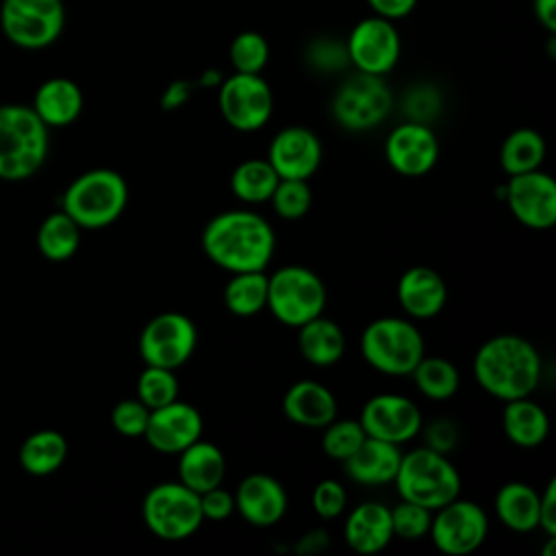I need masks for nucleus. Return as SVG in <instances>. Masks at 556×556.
<instances>
[{
	"label": "nucleus",
	"instance_id": "1",
	"mask_svg": "<svg viewBox=\"0 0 556 556\" xmlns=\"http://www.w3.org/2000/svg\"><path fill=\"white\" fill-rule=\"evenodd\" d=\"M200 245L211 263L230 274L265 271L276 252V232L261 213L235 208L206 222Z\"/></svg>",
	"mask_w": 556,
	"mask_h": 556
},
{
	"label": "nucleus",
	"instance_id": "2",
	"mask_svg": "<svg viewBox=\"0 0 556 556\" xmlns=\"http://www.w3.org/2000/svg\"><path fill=\"white\" fill-rule=\"evenodd\" d=\"M541 354L519 334H495L473 356V378L482 391L508 402L530 397L541 380Z\"/></svg>",
	"mask_w": 556,
	"mask_h": 556
},
{
	"label": "nucleus",
	"instance_id": "3",
	"mask_svg": "<svg viewBox=\"0 0 556 556\" xmlns=\"http://www.w3.org/2000/svg\"><path fill=\"white\" fill-rule=\"evenodd\" d=\"M48 126L33 106H0V178L26 180L39 172L48 156Z\"/></svg>",
	"mask_w": 556,
	"mask_h": 556
},
{
	"label": "nucleus",
	"instance_id": "4",
	"mask_svg": "<svg viewBox=\"0 0 556 556\" xmlns=\"http://www.w3.org/2000/svg\"><path fill=\"white\" fill-rule=\"evenodd\" d=\"M393 484L400 493V500L437 510L458 497L460 473L447 454L426 445L406 454L402 452Z\"/></svg>",
	"mask_w": 556,
	"mask_h": 556
},
{
	"label": "nucleus",
	"instance_id": "5",
	"mask_svg": "<svg viewBox=\"0 0 556 556\" xmlns=\"http://www.w3.org/2000/svg\"><path fill=\"white\" fill-rule=\"evenodd\" d=\"M128 202L124 176L109 167L80 174L63 193V211L85 230H100L119 219Z\"/></svg>",
	"mask_w": 556,
	"mask_h": 556
},
{
	"label": "nucleus",
	"instance_id": "6",
	"mask_svg": "<svg viewBox=\"0 0 556 556\" xmlns=\"http://www.w3.org/2000/svg\"><path fill=\"white\" fill-rule=\"evenodd\" d=\"M424 337L410 319L378 317L361 334L365 363L387 376H410L424 356Z\"/></svg>",
	"mask_w": 556,
	"mask_h": 556
},
{
	"label": "nucleus",
	"instance_id": "7",
	"mask_svg": "<svg viewBox=\"0 0 556 556\" xmlns=\"http://www.w3.org/2000/svg\"><path fill=\"white\" fill-rule=\"evenodd\" d=\"M326 300V285L304 265H285L267 276L265 308L285 326L298 328L324 315Z\"/></svg>",
	"mask_w": 556,
	"mask_h": 556
},
{
	"label": "nucleus",
	"instance_id": "8",
	"mask_svg": "<svg viewBox=\"0 0 556 556\" xmlns=\"http://www.w3.org/2000/svg\"><path fill=\"white\" fill-rule=\"evenodd\" d=\"M141 517L146 528L163 541L189 539L204 521L200 495L178 480L154 484L141 502Z\"/></svg>",
	"mask_w": 556,
	"mask_h": 556
},
{
	"label": "nucleus",
	"instance_id": "9",
	"mask_svg": "<svg viewBox=\"0 0 556 556\" xmlns=\"http://www.w3.org/2000/svg\"><path fill=\"white\" fill-rule=\"evenodd\" d=\"M393 109V91L384 76L365 72L350 74L334 91L330 111L334 122L350 132L376 128Z\"/></svg>",
	"mask_w": 556,
	"mask_h": 556
},
{
	"label": "nucleus",
	"instance_id": "10",
	"mask_svg": "<svg viewBox=\"0 0 556 556\" xmlns=\"http://www.w3.org/2000/svg\"><path fill=\"white\" fill-rule=\"evenodd\" d=\"M63 26V0H0V28L17 48H48L61 37Z\"/></svg>",
	"mask_w": 556,
	"mask_h": 556
},
{
	"label": "nucleus",
	"instance_id": "11",
	"mask_svg": "<svg viewBox=\"0 0 556 556\" xmlns=\"http://www.w3.org/2000/svg\"><path fill=\"white\" fill-rule=\"evenodd\" d=\"M217 109L239 132L261 130L274 113V93L261 74L232 72L217 87Z\"/></svg>",
	"mask_w": 556,
	"mask_h": 556
},
{
	"label": "nucleus",
	"instance_id": "12",
	"mask_svg": "<svg viewBox=\"0 0 556 556\" xmlns=\"http://www.w3.org/2000/svg\"><path fill=\"white\" fill-rule=\"evenodd\" d=\"M198 330L185 313L167 311L154 315L139 334V354L146 365L178 369L195 352Z\"/></svg>",
	"mask_w": 556,
	"mask_h": 556
},
{
	"label": "nucleus",
	"instance_id": "13",
	"mask_svg": "<svg viewBox=\"0 0 556 556\" xmlns=\"http://www.w3.org/2000/svg\"><path fill=\"white\" fill-rule=\"evenodd\" d=\"M345 48L356 72L387 76L400 61L402 37L395 22L371 13L350 28Z\"/></svg>",
	"mask_w": 556,
	"mask_h": 556
},
{
	"label": "nucleus",
	"instance_id": "14",
	"mask_svg": "<svg viewBox=\"0 0 556 556\" xmlns=\"http://www.w3.org/2000/svg\"><path fill=\"white\" fill-rule=\"evenodd\" d=\"M432 513L428 536L434 547L447 556L476 552L489 534V517L484 508L471 500L454 497Z\"/></svg>",
	"mask_w": 556,
	"mask_h": 556
},
{
	"label": "nucleus",
	"instance_id": "15",
	"mask_svg": "<svg viewBox=\"0 0 556 556\" xmlns=\"http://www.w3.org/2000/svg\"><path fill=\"white\" fill-rule=\"evenodd\" d=\"M513 217L530 230H549L556 224V182L539 169L508 176L504 187Z\"/></svg>",
	"mask_w": 556,
	"mask_h": 556
},
{
	"label": "nucleus",
	"instance_id": "16",
	"mask_svg": "<svg viewBox=\"0 0 556 556\" xmlns=\"http://www.w3.org/2000/svg\"><path fill=\"white\" fill-rule=\"evenodd\" d=\"M367 437L402 445L421 430L419 406L400 393H378L369 397L358 417Z\"/></svg>",
	"mask_w": 556,
	"mask_h": 556
},
{
	"label": "nucleus",
	"instance_id": "17",
	"mask_svg": "<svg viewBox=\"0 0 556 556\" xmlns=\"http://www.w3.org/2000/svg\"><path fill=\"white\" fill-rule=\"evenodd\" d=\"M384 156L391 169L406 178L428 174L439 161V139L430 124L402 122L384 139Z\"/></svg>",
	"mask_w": 556,
	"mask_h": 556
},
{
	"label": "nucleus",
	"instance_id": "18",
	"mask_svg": "<svg viewBox=\"0 0 556 556\" xmlns=\"http://www.w3.org/2000/svg\"><path fill=\"white\" fill-rule=\"evenodd\" d=\"M202 428L200 410L189 402L174 400L150 410L143 439L161 454H178L202 437Z\"/></svg>",
	"mask_w": 556,
	"mask_h": 556
},
{
	"label": "nucleus",
	"instance_id": "19",
	"mask_svg": "<svg viewBox=\"0 0 556 556\" xmlns=\"http://www.w3.org/2000/svg\"><path fill=\"white\" fill-rule=\"evenodd\" d=\"M267 161L278 178L308 180L321 163V141L306 126H287L269 141Z\"/></svg>",
	"mask_w": 556,
	"mask_h": 556
},
{
	"label": "nucleus",
	"instance_id": "20",
	"mask_svg": "<svg viewBox=\"0 0 556 556\" xmlns=\"http://www.w3.org/2000/svg\"><path fill=\"white\" fill-rule=\"evenodd\" d=\"M235 495V510L254 528H271L287 513L285 486L267 473H250L239 484Z\"/></svg>",
	"mask_w": 556,
	"mask_h": 556
},
{
	"label": "nucleus",
	"instance_id": "21",
	"mask_svg": "<svg viewBox=\"0 0 556 556\" xmlns=\"http://www.w3.org/2000/svg\"><path fill=\"white\" fill-rule=\"evenodd\" d=\"M397 302L410 319H432L447 302L445 280L432 267H408L397 280Z\"/></svg>",
	"mask_w": 556,
	"mask_h": 556
},
{
	"label": "nucleus",
	"instance_id": "22",
	"mask_svg": "<svg viewBox=\"0 0 556 556\" xmlns=\"http://www.w3.org/2000/svg\"><path fill=\"white\" fill-rule=\"evenodd\" d=\"M343 539L348 547L361 556L382 552L391 539V508L380 502H363L354 506L343 523Z\"/></svg>",
	"mask_w": 556,
	"mask_h": 556
},
{
	"label": "nucleus",
	"instance_id": "23",
	"mask_svg": "<svg viewBox=\"0 0 556 556\" xmlns=\"http://www.w3.org/2000/svg\"><path fill=\"white\" fill-rule=\"evenodd\" d=\"M282 413L291 424L324 428L337 417V397L326 384L304 378L287 389L282 397Z\"/></svg>",
	"mask_w": 556,
	"mask_h": 556
},
{
	"label": "nucleus",
	"instance_id": "24",
	"mask_svg": "<svg viewBox=\"0 0 556 556\" xmlns=\"http://www.w3.org/2000/svg\"><path fill=\"white\" fill-rule=\"evenodd\" d=\"M402 460V450L395 443L365 437L352 456L343 460L345 473L352 482L378 486L393 482Z\"/></svg>",
	"mask_w": 556,
	"mask_h": 556
},
{
	"label": "nucleus",
	"instance_id": "25",
	"mask_svg": "<svg viewBox=\"0 0 556 556\" xmlns=\"http://www.w3.org/2000/svg\"><path fill=\"white\" fill-rule=\"evenodd\" d=\"M226 478V456L211 441H193L178 452V482L195 491L198 495L215 489Z\"/></svg>",
	"mask_w": 556,
	"mask_h": 556
},
{
	"label": "nucleus",
	"instance_id": "26",
	"mask_svg": "<svg viewBox=\"0 0 556 556\" xmlns=\"http://www.w3.org/2000/svg\"><path fill=\"white\" fill-rule=\"evenodd\" d=\"M33 111L48 128L70 126L83 111V91L70 78H48L35 91Z\"/></svg>",
	"mask_w": 556,
	"mask_h": 556
},
{
	"label": "nucleus",
	"instance_id": "27",
	"mask_svg": "<svg viewBox=\"0 0 556 556\" xmlns=\"http://www.w3.org/2000/svg\"><path fill=\"white\" fill-rule=\"evenodd\" d=\"M298 348L304 361L315 367H330L345 352V334L341 326L324 315L298 326Z\"/></svg>",
	"mask_w": 556,
	"mask_h": 556
},
{
	"label": "nucleus",
	"instance_id": "28",
	"mask_svg": "<svg viewBox=\"0 0 556 556\" xmlns=\"http://www.w3.org/2000/svg\"><path fill=\"white\" fill-rule=\"evenodd\" d=\"M502 428L510 443L519 447H536L547 439L549 419L543 406L530 397L504 402Z\"/></svg>",
	"mask_w": 556,
	"mask_h": 556
},
{
	"label": "nucleus",
	"instance_id": "29",
	"mask_svg": "<svg viewBox=\"0 0 556 556\" xmlns=\"http://www.w3.org/2000/svg\"><path fill=\"white\" fill-rule=\"evenodd\" d=\"M495 515L513 532H532L539 528V491L526 482L513 480L495 493Z\"/></svg>",
	"mask_w": 556,
	"mask_h": 556
},
{
	"label": "nucleus",
	"instance_id": "30",
	"mask_svg": "<svg viewBox=\"0 0 556 556\" xmlns=\"http://www.w3.org/2000/svg\"><path fill=\"white\" fill-rule=\"evenodd\" d=\"M67 456V441L56 430H37L20 447V465L33 476L54 473Z\"/></svg>",
	"mask_w": 556,
	"mask_h": 556
},
{
	"label": "nucleus",
	"instance_id": "31",
	"mask_svg": "<svg viewBox=\"0 0 556 556\" xmlns=\"http://www.w3.org/2000/svg\"><path fill=\"white\" fill-rule=\"evenodd\" d=\"M278 180L267 159H245L230 174V191L245 204H261L269 202Z\"/></svg>",
	"mask_w": 556,
	"mask_h": 556
},
{
	"label": "nucleus",
	"instance_id": "32",
	"mask_svg": "<svg viewBox=\"0 0 556 556\" xmlns=\"http://www.w3.org/2000/svg\"><path fill=\"white\" fill-rule=\"evenodd\" d=\"M545 139L534 128L513 130L500 148V165L508 176L539 169L545 161Z\"/></svg>",
	"mask_w": 556,
	"mask_h": 556
},
{
	"label": "nucleus",
	"instance_id": "33",
	"mask_svg": "<svg viewBox=\"0 0 556 556\" xmlns=\"http://www.w3.org/2000/svg\"><path fill=\"white\" fill-rule=\"evenodd\" d=\"M224 304L237 317H254L267 304V274L237 271L224 287Z\"/></svg>",
	"mask_w": 556,
	"mask_h": 556
},
{
	"label": "nucleus",
	"instance_id": "34",
	"mask_svg": "<svg viewBox=\"0 0 556 556\" xmlns=\"http://www.w3.org/2000/svg\"><path fill=\"white\" fill-rule=\"evenodd\" d=\"M417 391L428 400H450L460 384V374L456 365L443 356H421V361L410 371Z\"/></svg>",
	"mask_w": 556,
	"mask_h": 556
},
{
	"label": "nucleus",
	"instance_id": "35",
	"mask_svg": "<svg viewBox=\"0 0 556 556\" xmlns=\"http://www.w3.org/2000/svg\"><path fill=\"white\" fill-rule=\"evenodd\" d=\"M80 226L65 213L48 215L37 230V248L50 261H67L80 243Z\"/></svg>",
	"mask_w": 556,
	"mask_h": 556
},
{
	"label": "nucleus",
	"instance_id": "36",
	"mask_svg": "<svg viewBox=\"0 0 556 556\" xmlns=\"http://www.w3.org/2000/svg\"><path fill=\"white\" fill-rule=\"evenodd\" d=\"M232 72L261 74L269 61V43L258 30H241L228 46Z\"/></svg>",
	"mask_w": 556,
	"mask_h": 556
},
{
	"label": "nucleus",
	"instance_id": "37",
	"mask_svg": "<svg viewBox=\"0 0 556 556\" xmlns=\"http://www.w3.org/2000/svg\"><path fill=\"white\" fill-rule=\"evenodd\" d=\"M176 369L146 365L137 378V397L152 410L178 400Z\"/></svg>",
	"mask_w": 556,
	"mask_h": 556
},
{
	"label": "nucleus",
	"instance_id": "38",
	"mask_svg": "<svg viewBox=\"0 0 556 556\" xmlns=\"http://www.w3.org/2000/svg\"><path fill=\"white\" fill-rule=\"evenodd\" d=\"M321 450L332 460H345L356 452V447L367 437L358 419H332L328 426L321 428Z\"/></svg>",
	"mask_w": 556,
	"mask_h": 556
},
{
	"label": "nucleus",
	"instance_id": "39",
	"mask_svg": "<svg viewBox=\"0 0 556 556\" xmlns=\"http://www.w3.org/2000/svg\"><path fill=\"white\" fill-rule=\"evenodd\" d=\"M304 61L313 72H319V74L343 72L345 67H350L345 39H337L328 35L315 37L313 41L306 43Z\"/></svg>",
	"mask_w": 556,
	"mask_h": 556
},
{
	"label": "nucleus",
	"instance_id": "40",
	"mask_svg": "<svg viewBox=\"0 0 556 556\" xmlns=\"http://www.w3.org/2000/svg\"><path fill=\"white\" fill-rule=\"evenodd\" d=\"M269 202L276 215H280L282 219H300L308 213L313 204V191L308 187V180L280 178Z\"/></svg>",
	"mask_w": 556,
	"mask_h": 556
},
{
	"label": "nucleus",
	"instance_id": "41",
	"mask_svg": "<svg viewBox=\"0 0 556 556\" xmlns=\"http://www.w3.org/2000/svg\"><path fill=\"white\" fill-rule=\"evenodd\" d=\"M430 521H432V510L415 502L402 500L391 508L393 536H400L404 541H417L426 536L430 530Z\"/></svg>",
	"mask_w": 556,
	"mask_h": 556
},
{
	"label": "nucleus",
	"instance_id": "42",
	"mask_svg": "<svg viewBox=\"0 0 556 556\" xmlns=\"http://www.w3.org/2000/svg\"><path fill=\"white\" fill-rule=\"evenodd\" d=\"M148 417H150V408L139 400H122L113 406L111 410V424L113 428L128 439H137L143 437L146 426H148Z\"/></svg>",
	"mask_w": 556,
	"mask_h": 556
},
{
	"label": "nucleus",
	"instance_id": "43",
	"mask_svg": "<svg viewBox=\"0 0 556 556\" xmlns=\"http://www.w3.org/2000/svg\"><path fill=\"white\" fill-rule=\"evenodd\" d=\"M311 504H313V510L317 513V517L334 519L348 506V491L339 480H332V478L319 480L313 489Z\"/></svg>",
	"mask_w": 556,
	"mask_h": 556
},
{
	"label": "nucleus",
	"instance_id": "44",
	"mask_svg": "<svg viewBox=\"0 0 556 556\" xmlns=\"http://www.w3.org/2000/svg\"><path fill=\"white\" fill-rule=\"evenodd\" d=\"M441 109V96L432 85H415L404 98V111L408 119L428 124Z\"/></svg>",
	"mask_w": 556,
	"mask_h": 556
},
{
	"label": "nucleus",
	"instance_id": "45",
	"mask_svg": "<svg viewBox=\"0 0 556 556\" xmlns=\"http://www.w3.org/2000/svg\"><path fill=\"white\" fill-rule=\"evenodd\" d=\"M200 508L202 517L211 521H224L235 513V495L226 491L222 484L200 493Z\"/></svg>",
	"mask_w": 556,
	"mask_h": 556
},
{
	"label": "nucleus",
	"instance_id": "46",
	"mask_svg": "<svg viewBox=\"0 0 556 556\" xmlns=\"http://www.w3.org/2000/svg\"><path fill=\"white\" fill-rule=\"evenodd\" d=\"M539 528L545 536H556V480H549L539 493Z\"/></svg>",
	"mask_w": 556,
	"mask_h": 556
},
{
	"label": "nucleus",
	"instance_id": "47",
	"mask_svg": "<svg viewBox=\"0 0 556 556\" xmlns=\"http://www.w3.org/2000/svg\"><path fill=\"white\" fill-rule=\"evenodd\" d=\"M365 2L374 15L397 22V20L408 17L417 9L419 0H365Z\"/></svg>",
	"mask_w": 556,
	"mask_h": 556
},
{
	"label": "nucleus",
	"instance_id": "48",
	"mask_svg": "<svg viewBox=\"0 0 556 556\" xmlns=\"http://www.w3.org/2000/svg\"><path fill=\"white\" fill-rule=\"evenodd\" d=\"M195 89V80H174L165 87L163 96H161V109L163 111H176L180 106L187 104V100L193 96Z\"/></svg>",
	"mask_w": 556,
	"mask_h": 556
},
{
	"label": "nucleus",
	"instance_id": "49",
	"mask_svg": "<svg viewBox=\"0 0 556 556\" xmlns=\"http://www.w3.org/2000/svg\"><path fill=\"white\" fill-rule=\"evenodd\" d=\"M426 441H428V447L447 454V452L454 447V443H456V428H454L450 421H445V419L434 421V424L428 428Z\"/></svg>",
	"mask_w": 556,
	"mask_h": 556
},
{
	"label": "nucleus",
	"instance_id": "50",
	"mask_svg": "<svg viewBox=\"0 0 556 556\" xmlns=\"http://www.w3.org/2000/svg\"><path fill=\"white\" fill-rule=\"evenodd\" d=\"M328 547V534L319 528L315 530H308L306 534L300 536L298 545H295V552L302 554V556H311V554H319Z\"/></svg>",
	"mask_w": 556,
	"mask_h": 556
},
{
	"label": "nucleus",
	"instance_id": "51",
	"mask_svg": "<svg viewBox=\"0 0 556 556\" xmlns=\"http://www.w3.org/2000/svg\"><path fill=\"white\" fill-rule=\"evenodd\" d=\"M532 13L549 35L556 33V0H532Z\"/></svg>",
	"mask_w": 556,
	"mask_h": 556
},
{
	"label": "nucleus",
	"instance_id": "52",
	"mask_svg": "<svg viewBox=\"0 0 556 556\" xmlns=\"http://www.w3.org/2000/svg\"><path fill=\"white\" fill-rule=\"evenodd\" d=\"M222 80H224V74L217 67H208L195 78V87H219Z\"/></svg>",
	"mask_w": 556,
	"mask_h": 556
}]
</instances>
